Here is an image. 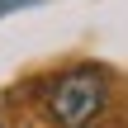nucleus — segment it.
Returning a JSON list of instances; mask_svg holds the SVG:
<instances>
[{"mask_svg":"<svg viewBox=\"0 0 128 128\" xmlns=\"http://www.w3.org/2000/svg\"><path fill=\"white\" fill-rule=\"evenodd\" d=\"M109 104V76L104 66H71L48 90V119L57 128H90Z\"/></svg>","mask_w":128,"mask_h":128,"instance_id":"1","label":"nucleus"},{"mask_svg":"<svg viewBox=\"0 0 128 128\" xmlns=\"http://www.w3.org/2000/svg\"><path fill=\"white\" fill-rule=\"evenodd\" d=\"M0 5H14V0H0Z\"/></svg>","mask_w":128,"mask_h":128,"instance_id":"2","label":"nucleus"},{"mask_svg":"<svg viewBox=\"0 0 128 128\" xmlns=\"http://www.w3.org/2000/svg\"><path fill=\"white\" fill-rule=\"evenodd\" d=\"M0 128H5V124H0Z\"/></svg>","mask_w":128,"mask_h":128,"instance_id":"3","label":"nucleus"}]
</instances>
